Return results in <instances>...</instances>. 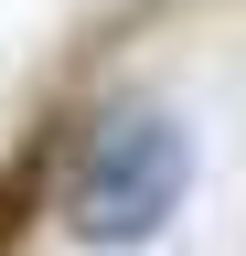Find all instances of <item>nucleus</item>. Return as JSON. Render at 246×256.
Here are the masks:
<instances>
[{
	"instance_id": "f257e3e1",
	"label": "nucleus",
	"mask_w": 246,
	"mask_h": 256,
	"mask_svg": "<svg viewBox=\"0 0 246 256\" xmlns=\"http://www.w3.org/2000/svg\"><path fill=\"white\" fill-rule=\"evenodd\" d=\"M182 203H193V128H182L171 107H107V118L75 139L65 192H54L65 235L97 246V256L150 246Z\"/></svg>"
},
{
	"instance_id": "f03ea898",
	"label": "nucleus",
	"mask_w": 246,
	"mask_h": 256,
	"mask_svg": "<svg viewBox=\"0 0 246 256\" xmlns=\"http://www.w3.org/2000/svg\"><path fill=\"white\" fill-rule=\"evenodd\" d=\"M54 160H65V128H43V139L22 150L11 171H0V256H11L22 235H33V214L54 203Z\"/></svg>"
}]
</instances>
